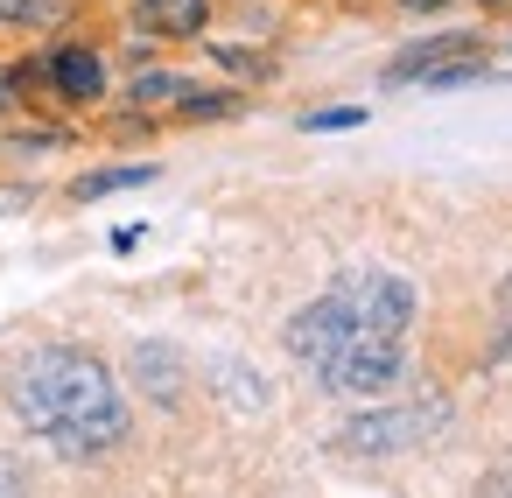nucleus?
Listing matches in <instances>:
<instances>
[{"mask_svg": "<svg viewBox=\"0 0 512 498\" xmlns=\"http://www.w3.org/2000/svg\"><path fill=\"white\" fill-rule=\"evenodd\" d=\"M470 78H484V50H477V57H449V64L421 71L414 85H421V92H456V85H470Z\"/></svg>", "mask_w": 512, "mask_h": 498, "instance_id": "nucleus-12", "label": "nucleus"}, {"mask_svg": "<svg viewBox=\"0 0 512 498\" xmlns=\"http://www.w3.org/2000/svg\"><path fill=\"white\" fill-rule=\"evenodd\" d=\"M134 379H141V393L155 400V407H176L183 400V351L176 344H162V337H148V344H134Z\"/></svg>", "mask_w": 512, "mask_h": 498, "instance_id": "nucleus-9", "label": "nucleus"}, {"mask_svg": "<svg viewBox=\"0 0 512 498\" xmlns=\"http://www.w3.org/2000/svg\"><path fill=\"white\" fill-rule=\"evenodd\" d=\"M0 498H29V491H22V470H15L8 456H0Z\"/></svg>", "mask_w": 512, "mask_h": 498, "instance_id": "nucleus-19", "label": "nucleus"}, {"mask_svg": "<svg viewBox=\"0 0 512 498\" xmlns=\"http://www.w3.org/2000/svg\"><path fill=\"white\" fill-rule=\"evenodd\" d=\"M0 22H8V29H36V22H50V8H43V0H0Z\"/></svg>", "mask_w": 512, "mask_h": 498, "instance_id": "nucleus-16", "label": "nucleus"}, {"mask_svg": "<svg viewBox=\"0 0 512 498\" xmlns=\"http://www.w3.org/2000/svg\"><path fill=\"white\" fill-rule=\"evenodd\" d=\"M484 8H505V0H484Z\"/></svg>", "mask_w": 512, "mask_h": 498, "instance_id": "nucleus-21", "label": "nucleus"}, {"mask_svg": "<svg viewBox=\"0 0 512 498\" xmlns=\"http://www.w3.org/2000/svg\"><path fill=\"white\" fill-rule=\"evenodd\" d=\"M330 288L351 302L358 330H379V337H407V330H414V316H421L414 281H407V274H393V267H351V274H337Z\"/></svg>", "mask_w": 512, "mask_h": 498, "instance_id": "nucleus-4", "label": "nucleus"}, {"mask_svg": "<svg viewBox=\"0 0 512 498\" xmlns=\"http://www.w3.org/2000/svg\"><path fill=\"white\" fill-rule=\"evenodd\" d=\"M155 176H162L155 162H113V169L78 176V183H71V197H78V204H99V197H120V190H148Z\"/></svg>", "mask_w": 512, "mask_h": 498, "instance_id": "nucleus-10", "label": "nucleus"}, {"mask_svg": "<svg viewBox=\"0 0 512 498\" xmlns=\"http://www.w3.org/2000/svg\"><path fill=\"white\" fill-rule=\"evenodd\" d=\"M400 8H407V15H442L449 0H400Z\"/></svg>", "mask_w": 512, "mask_h": 498, "instance_id": "nucleus-20", "label": "nucleus"}, {"mask_svg": "<svg viewBox=\"0 0 512 498\" xmlns=\"http://www.w3.org/2000/svg\"><path fill=\"white\" fill-rule=\"evenodd\" d=\"M351 330H358L351 302H344L337 288H323L309 309H295V316H288V358H302V365L316 372V365H323V358H330V351H337Z\"/></svg>", "mask_w": 512, "mask_h": 498, "instance_id": "nucleus-5", "label": "nucleus"}, {"mask_svg": "<svg viewBox=\"0 0 512 498\" xmlns=\"http://www.w3.org/2000/svg\"><path fill=\"white\" fill-rule=\"evenodd\" d=\"M316 379H323L330 393H351V400H386V393H400V379H407V337L351 330V337L316 365Z\"/></svg>", "mask_w": 512, "mask_h": 498, "instance_id": "nucleus-3", "label": "nucleus"}, {"mask_svg": "<svg viewBox=\"0 0 512 498\" xmlns=\"http://www.w3.org/2000/svg\"><path fill=\"white\" fill-rule=\"evenodd\" d=\"M43 78L57 85V99H64V106H99V99H106V64H99L92 50H78V43H71V50H57V57L43 64Z\"/></svg>", "mask_w": 512, "mask_h": 498, "instance_id": "nucleus-8", "label": "nucleus"}, {"mask_svg": "<svg viewBox=\"0 0 512 498\" xmlns=\"http://www.w3.org/2000/svg\"><path fill=\"white\" fill-rule=\"evenodd\" d=\"M176 113H183V120H232V113H239V99H232V92L183 85V92H176Z\"/></svg>", "mask_w": 512, "mask_h": 498, "instance_id": "nucleus-11", "label": "nucleus"}, {"mask_svg": "<svg viewBox=\"0 0 512 498\" xmlns=\"http://www.w3.org/2000/svg\"><path fill=\"white\" fill-rule=\"evenodd\" d=\"M8 407L29 435H43L64 456H106L127 442V400L106 358L85 344H43L8 372Z\"/></svg>", "mask_w": 512, "mask_h": 498, "instance_id": "nucleus-1", "label": "nucleus"}, {"mask_svg": "<svg viewBox=\"0 0 512 498\" xmlns=\"http://www.w3.org/2000/svg\"><path fill=\"white\" fill-rule=\"evenodd\" d=\"M15 99H22V71H15V64H0V120H8Z\"/></svg>", "mask_w": 512, "mask_h": 498, "instance_id": "nucleus-18", "label": "nucleus"}, {"mask_svg": "<svg viewBox=\"0 0 512 498\" xmlns=\"http://www.w3.org/2000/svg\"><path fill=\"white\" fill-rule=\"evenodd\" d=\"M449 57H477V36H470V29H449V36H421V43H407V50L379 71V85H414L421 71L449 64Z\"/></svg>", "mask_w": 512, "mask_h": 498, "instance_id": "nucleus-7", "label": "nucleus"}, {"mask_svg": "<svg viewBox=\"0 0 512 498\" xmlns=\"http://www.w3.org/2000/svg\"><path fill=\"white\" fill-rule=\"evenodd\" d=\"M211 22V0H134V29L155 43H197Z\"/></svg>", "mask_w": 512, "mask_h": 498, "instance_id": "nucleus-6", "label": "nucleus"}, {"mask_svg": "<svg viewBox=\"0 0 512 498\" xmlns=\"http://www.w3.org/2000/svg\"><path fill=\"white\" fill-rule=\"evenodd\" d=\"M176 92H183V78H176V71H141L127 99H134V106H176Z\"/></svg>", "mask_w": 512, "mask_h": 498, "instance_id": "nucleus-13", "label": "nucleus"}, {"mask_svg": "<svg viewBox=\"0 0 512 498\" xmlns=\"http://www.w3.org/2000/svg\"><path fill=\"white\" fill-rule=\"evenodd\" d=\"M218 393H225V400H239V407H267V386H260V379H246V365H218Z\"/></svg>", "mask_w": 512, "mask_h": 498, "instance_id": "nucleus-14", "label": "nucleus"}, {"mask_svg": "<svg viewBox=\"0 0 512 498\" xmlns=\"http://www.w3.org/2000/svg\"><path fill=\"white\" fill-rule=\"evenodd\" d=\"M477 498H512V463L484 470V477H477Z\"/></svg>", "mask_w": 512, "mask_h": 498, "instance_id": "nucleus-17", "label": "nucleus"}, {"mask_svg": "<svg viewBox=\"0 0 512 498\" xmlns=\"http://www.w3.org/2000/svg\"><path fill=\"white\" fill-rule=\"evenodd\" d=\"M358 120H365V106H323V113H309L302 127H309V134H344V127H358Z\"/></svg>", "mask_w": 512, "mask_h": 498, "instance_id": "nucleus-15", "label": "nucleus"}, {"mask_svg": "<svg viewBox=\"0 0 512 498\" xmlns=\"http://www.w3.org/2000/svg\"><path fill=\"white\" fill-rule=\"evenodd\" d=\"M449 428V400L442 393H421V400H393V407H365L337 428V456H400V449H421Z\"/></svg>", "mask_w": 512, "mask_h": 498, "instance_id": "nucleus-2", "label": "nucleus"}]
</instances>
